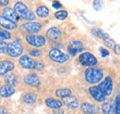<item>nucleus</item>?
I'll use <instances>...</instances> for the list:
<instances>
[{"instance_id":"nucleus-22","label":"nucleus","mask_w":120,"mask_h":114,"mask_svg":"<svg viewBox=\"0 0 120 114\" xmlns=\"http://www.w3.org/2000/svg\"><path fill=\"white\" fill-rule=\"evenodd\" d=\"M37 98V96L34 94V93H27V94H24L23 97H22V99L25 103L27 104H32L36 101Z\"/></svg>"},{"instance_id":"nucleus-19","label":"nucleus","mask_w":120,"mask_h":114,"mask_svg":"<svg viewBox=\"0 0 120 114\" xmlns=\"http://www.w3.org/2000/svg\"><path fill=\"white\" fill-rule=\"evenodd\" d=\"M45 103H46L47 107H49L51 109H54V110H58L62 106V102L61 101L54 99V98H47Z\"/></svg>"},{"instance_id":"nucleus-14","label":"nucleus","mask_w":120,"mask_h":114,"mask_svg":"<svg viewBox=\"0 0 120 114\" xmlns=\"http://www.w3.org/2000/svg\"><path fill=\"white\" fill-rule=\"evenodd\" d=\"M3 16H4L5 18H7L8 20H9L15 22V23H17L18 20H19V18H18L19 16L17 15V13L15 12V10L12 9V8H4V10H3Z\"/></svg>"},{"instance_id":"nucleus-18","label":"nucleus","mask_w":120,"mask_h":114,"mask_svg":"<svg viewBox=\"0 0 120 114\" xmlns=\"http://www.w3.org/2000/svg\"><path fill=\"white\" fill-rule=\"evenodd\" d=\"M15 90H14V87L11 86H5L1 87V97L2 98H8V97H10L14 94Z\"/></svg>"},{"instance_id":"nucleus-10","label":"nucleus","mask_w":120,"mask_h":114,"mask_svg":"<svg viewBox=\"0 0 120 114\" xmlns=\"http://www.w3.org/2000/svg\"><path fill=\"white\" fill-rule=\"evenodd\" d=\"M83 50V45L79 41H72L68 45V53L71 56H76Z\"/></svg>"},{"instance_id":"nucleus-4","label":"nucleus","mask_w":120,"mask_h":114,"mask_svg":"<svg viewBox=\"0 0 120 114\" xmlns=\"http://www.w3.org/2000/svg\"><path fill=\"white\" fill-rule=\"evenodd\" d=\"M49 57L52 60H54L55 62H57V63H64L68 59V55L61 52L59 49H56V48L52 49L49 52Z\"/></svg>"},{"instance_id":"nucleus-17","label":"nucleus","mask_w":120,"mask_h":114,"mask_svg":"<svg viewBox=\"0 0 120 114\" xmlns=\"http://www.w3.org/2000/svg\"><path fill=\"white\" fill-rule=\"evenodd\" d=\"M0 23H1V26L3 28L8 29V30H14V29L17 28V25H16L15 22L8 20L4 16H1L0 17Z\"/></svg>"},{"instance_id":"nucleus-21","label":"nucleus","mask_w":120,"mask_h":114,"mask_svg":"<svg viewBox=\"0 0 120 114\" xmlns=\"http://www.w3.org/2000/svg\"><path fill=\"white\" fill-rule=\"evenodd\" d=\"M91 33H92L93 35L99 37V38H102L103 40L109 39V35H108L106 33H105L104 31H102V30H100V29H98V28L92 29V30H91Z\"/></svg>"},{"instance_id":"nucleus-40","label":"nucleus","mask_w":120,"mask_h":114,"mask_svg":"<svg viewBox=\"0 0 120 114\" xmlns=\"http://www.w3.org/2000/svg\"><path fill=\"white\" fill-rule=\"evenodd\" d=\"M63 112H64V111H63L62 110H60L59 111H58V110H56L54 113H55V114H61V113H63Z\"/></svg>"},{"instance_id":"nucleus-37","label":"nucleus","mask_w":120,"mask_h":114,"mask_svg":"<svg viewBox=\"0 0 120 114\" xmlns=\"http://www.w3.org/2000/svg\"><path fill=\"white\" fill-rule=\"evenodd\" d=\"M8 2H9V0H0V5L2 7H6L8 4Z\"/></svg>"},{"instance_id":"nucleus-16","label":"nucleus","mask_w":120,"mask_h":114,"mask_svg":"<svg viewBox=\"0 0 120 114\" xmlns=\"http://www.w3.org/2000/svg\"><path fill=\"white\" fill-rule=\"evenodd\" d=\"M63 103L69 109H77L79 107L78 99L73 96H68V97L63 98Z\"/></svg>"},{"instance_id":"nucleus-30","label":"nucleus","mask_w":120,"mask_h":114,"mask_svg":"<svg viewBox=\"0 0 120 114\" xmlns=\"http://www.w3.org/2000/svg\"><path fill=\"white\" fill-rule=\"evenodd\" d=\"M0 36H1V40H7V39H10L11 35L8 32L5 31V30H1L0 31Z\"/></svg>"},{"instance_id":"nucleus-11","label":"nucleus","mask_w":120,"mask_h":114,"mask_svg":"<svg viewBox=\"0 0 120 114\" xmlns=\"http://www.w3.org/2000/svg\"><path fill=\"white\" fill-rule=\"evenodd\" d=\"M42 29V25L39 22H27L22 24L21 30L29 32V33H37Z\"/></svg>"},{"instance_id":"nucleus-6","label":"nucleus","mask_w":120,"mask_h":114,"mask_svg":"<svg viewBox=\"0 0 120 114\" xmlns=\"http://www.w3.org/2000/svg\"><path fill=\"white\" fill-rule=\"evenodd\" d=\"M19 63L20 64L21 67H23L25 69H30V70H33V69L36 70L37 64H38L37 61H35L34 59H32L31 57L26 56V55H23L19 57Z\"/></svg>"},{"instance_id":"nucleus-12","label":"nucleus","mask_w":120,"mask_h":114,"mask_svg":"<svg viewBox=\"0 0 120 114\" xmlns=\"http://www.w3.org/2000/svg\"><path fill=\"white\" fill-rule=\"evenodd\" d=\"M14 69V63L9 60H3L0 63V74L4 76L8 72Z\"/></svg>"},{"instance_id":"nucleus-20","label":"nucleus","mask_w":120,"mask_h":114,"mask_svg":"<svg viewBox=\"0 0 120 114\" xmlns=\"http://www.w3.org/2000/svg\"><path fill=\"white\" fill-rule=\"evenodd\" d=\"M80 109H81V111L85 114H93L95 112V108L90 103H83Z\"/></svg>"},{"instance_id":"nucleus-33","label":"nucleus","mask_w":120,"mask_h":114,"mask_svg":"<svg viewBox=\"0 0 120 114\" xmlns=\"http://www.w3.org/2000/svg\"><path fill=\"white\" fill-rule=\"evenodd\" d=\"M30 55H31L32 57H40L42 55V51L38 49H31L30 51Z\"/></svg>"},{"instance_id":"nucleus-36","label":"nucleus","mask_w":120,"mask_h":114,"mask_svg":"<svg viewBox=\"0 0 120 114\" xmlns=\"http://www.w3.org/2000/svg\"><path fill=\"white\" fill-rule=\"evenodd\" d=\"M114 51L116 55H120V45H116L115 48H114Z\"/></svg>"},{"instance_id":"nucleus-26","label":"nucleus","mask_w":120,"mask_h":114,"mask_svg":"<svg viewBox=\"0 0 120 114\" xmlns=\"http://www.w3.org/2000/svg\"><path fill=\"white\" fill-rule=\"evenodd\" d=\"M55 16H56V18L57 20H65L68 17V12L66 10H59V11H56L55 13Z\"/></svg>"},{"instance_id":"nucleus-3","label":"nucleus","mask_w":120,"mask_h":114,"mask_svg":"<svg viewBox=\"0 0 120 114\" xmlns=\"http://www.w3.org/2000/svg\"><path fill=\"white\" fill-rule=\"evenodd\" d=\"M23 47L18 41H14L12 43L8 44V48H7V53L10 57H18L22 54Z\"/></svg>"},{"instance_id":"nucleus-35","label":"nucleus","mask_w":120,"mask_h":114,"mask_svg":"<svg viewBox=\"0 0 120 114\" xmlns=\"http://www.w3.org/2000/svg\"><path fill=\"white\" fill-rule=\"evenodd\" d=\"M53 8H56V9H58V8H62V4L58 2V1H54L53 2Z\"/></svg>"},{"instance_id":"nucleus-28","label":"nucleus","mask_w":120,"mask_h":114,"mask_svg":"<svg viewBox=\"0 0 120 114\" xmlns=\"http://www.w3.org/2000/svg\"><path fill=\"white\" fill-rule=\"evenodd\" d=\"M103 5H104V3L102 0H93V2H92V7L96 11H99L103 8Z\"/></svg>"},{"instance_id":"nucleus-32","label":"nucleus","mask_w":120,"mask_h":114,"mask_svg":"<svg viewBox=\"0 0 120 114\" xmlns=\"http://www.w3.org/2000/svg\"><path fill=\"white\" fill-rule=\"evenodd\" d=\"M7 48H8V45L4 42V40H1L0 42V51L1 54H4L7 52Z\"/></svg>"},{"instance_id":"nucleus-34","label":"nucleus","mask_w":120,"mask_h":114,"mask_svg":"<svg viewBox=\"0 0 120 114\" xmlns=\"http://www.w3.org/2000/svg\"><path fill=\"white\" fill-rule=\"evenodd\" d=\"M99 51L102 53V56L105 57H106V56H108L109 55V52H108V50H106L105 48H103V47H100L99 48Z\"/></svg>"},{"instance_id":"nucleus-2","label":"nucleus","mask_w":120,"mask_h":114,"mask_svg":"<svg viewBox=\"0 0 120 114\" xmlns=\"http://www.w3.org/2000/svg\"><path fill=\"white\" fill-rule=\"evenodd\" d=\"M103 78V71L99 69L89 68L85 71V79L90 84H96Z\"/></svg>"},{"instance_id":"nucleus-38","label":"nucleus","mask_w":120,"mask_h":114,"mask_svg":"<svg viewBox=\"0 0 120 114\" xmlns=\"http://www.w3.org/2000/svg\"><path fill=\"white\" fill-rule=\"evenodd\" d=\"M44 68V65L41 63V62H38V64H37V68H36V70L37 71H42V69Z\"/></svg>"},{"instance_id":"nucleus-5","label":"nucleus","mask_w":120,"mask_h":114,"mask_svg":"<svg viewBox=\"0 0 120 114\" xmlns=\"http://www.w3.org/2000/svg\"><path fill=\"white\" fill-rule=\"evenodd\" d=\"M79 62L83 66L90 67L97 64V59L92 54H90L89 52H85L79 56Z\"/></svg>"},{"instance_id":"nucleus-7","label":"nucleus","mask_w":120,"mask_h":114,"mask_svg":"<svg viewBox=\"0 0 120 114\" xmlns=\"http://www.w3.org/2000/svg\"><path fill=\"white\" fill-rule=\"evenodd\" d=\"M26 41L28 43L36 46V47H40L45 45V38L42 35H34V34H29L26 36Z\"/></svg>"},{"instance_id":"nucleus-8","label":"nucleus","mask_w":120,"mask_h":114,"mask_svg":"<svg viewBox=\"0 0 120 114\" xmlns=\"http://www.w3.org/2000/svg\"><path fill=\"white\" fill-rule=\"evenodd\" d=\"M99 88L102 90V92L105 94V96H109L112 93L113 90V82L111 77L107 76L105 80L99 85Z\"/></svg>"},{"instance_id":"nucleus-31","label":"nucleus","mask_w":120,"mask_h":114,"mask_svg":"<svg viewBox=\"0 0 120 114\" xmlns=\"http://www.w3.org/2000/svg\"><path fill=\"white\" fill-rule=\"evenodd\" d=\"M104 44H105V45L107 46V47H109V48H115V46H116V44L115 42L113 41V40H110V39H106L104 41Z\"/></svg>"},{"instance_id":"nucleus-23","label":"nucleus","mask_w":120,"mask_h":114,"mask_svg":"<svg viewBox=\"0 0 120 114\" xmlns=\"http://www.w3.org/2000/svg\"><path fill=\"white\" fill-rule=\"evenodd\" d=\"M36 14L38 15L40 18H45L49 15V9L45 6H41V7L37 8Z\"/></svg>"},{"instance_id":"nucleus-13","label":"nucleus","mask_w":120,"mask_h":114,"mask_svg":"<svg viewBox=\"0 0 120 114\" xmlns=\"http://www.w3.org/2000/svg\"><path fill=\"white\" fill-rule=\"evenodd\" d=\"M61 31L57 27H52L46 32V35L47 37L51 40V41H56L61 37Z\"/></svg>"},{"instance_id":"nucleus-24","label":"nucleus","mask_w":120,"mask_h":114,"mask_svg":"<svg viewBox=\"0 0 120 114\" xmlns=\"http://www.w3.org/2000/svg\"><path fill=\"white\" fill-rule=\"evenodd\" d=\"M56 96L59 98H66L68 96H71V90L68 88H62L56 91Z\"/></svg>"},{"instance_id":"nucleus-25","label":"nucleus","mask_w":120,"mask_h":114,"mask_svg":"<svg viewBox=\"0 0 120 114\" xmlns=\"http://www.w3.org/2000/svg\"><path fill=\"white\" fill-rule=\"evenodd\" d=\"M5 81H6V83L8 84V86H17V84H18L17 78H16L14 75H12V74H8V76H6Z\"/></svg>"},{"instance_id":"nucleus-29","label":"nucleus","mask_w":120,"mask_h":114,"mask_svg":"<svg viewBox=\"0 0 120 114\" xmlns=\"http://www.w3.org/2000/svg\"><path fill=\"white\" fill-rule=\"evenodd\" d=\"M114 111H115V114H120V96H117L116 98Z\"/></svg>"},{"instance_id":"nucleus-15","label":"nucleus","mask_w":120,"mask_h":114,"mask_svg":"<svg viewBox=\"0 0 120 114\" xmlns=\"http://www.w3.org/2000/svg\"><path fill=\"white\" fill-rule=\"evenodd\" d=\"M24 82L30 86H35V87H38L40 86V80H39V77L34 74V73H31L29 74L25 77L24 79Z\"/></svg>"},{"instance_id":"nucleus-1","label":"nucleus","mask_w":120,"mask_h":114,"mask_svg":"<svg viewBox=\"0 0 120 114\" xmlns=\"http://www.w3.org/2000/svg\"><path fill=\"white\" fill-rule=\"evenodd\" d=\"M14 10L17 13L19 17H20V19L26 20L31 21L35 19V15L32 11L29 10V8H27V6L22 3V2H17L14 6Z\"/></svg>"},{"instance_id":"nucleus-39","label":"nucleus","mask_w":120,"mask_h":114,"mask_svg":"<svg viewBox=\"0 0 120 114\" xmlns=\"http://www.w3.org/2000/svg\"><path fill=\"white\" fill-rule=\"evenodd\" d=\"M1 114H8V110L4 107H1Z\"/></svg>"},{"instance_id":"nucleus-9","label":"nucleus","mask_w":120,"mask_h":114,"mask_svg":"<svg viewBox=\"0 0 120 114\" xmlns=\"http://www.w3.org/2000/svg\"><path fill=\"white\" fill-rule=\"evenodd\" d=\"M90 91V96L94 98L95 100L101 102V101H104L105 99V95L102 92V90L99 88V86H91L89 89Z\"/></svg>"},{"instance_id":"nucleus-27","label":"nucleus","mask_w":120,"mask_h":114,"mask_svg":"<svg viewBox=\"0 0 120 114\" xmlns=\"http://www.w3.org/2000/svg\"><path fill=\"white\" fill-rule=\"evenodd\" d=\"M102 109H103V112L105 114H113V111H114L112 106L109 103H105L103 105V108Z\"/></svg>"}]
</instances>
